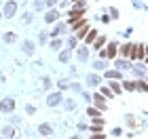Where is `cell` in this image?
Instances as JSON below:
<instances>
[{
  "mask_svg": "<svg viewBox=\"0 0 148 139\" xmlns=\"http://www.w3.org/2000/svg\"><path fill=\"white\" fill-rule=\"evenodd\" d=\"M144 53H146V55H148V44H146V46H144Z\"/></svg>",
  "mask_w": 148,
  "mask_h": 139,
  "instance_id": "obj_35",
  "label": "cell"
},
{
  "mask_svg": "<svg viewBox=\"0 0 148 139\" xmlns=\"http://www.w3.org/2000/svg\"><path fill=\"white\" fill-rule=\"evenodd\" d=\"M95 68H97V70H106L108 65H106V61H97V63H95Z\"/></svg>",
  "mask_w": 148,
  "mask_h": 139,
  "instance_id": "obj_28",
  "label": "cell"
},
{
  "mask_svg": "<svg viewBox=\"0 0 148 139\" xmlns=\"http://www.w3.org/2000/svg\"><path fill=\"white\" fill-rule=\"evenodd\" d=\"M57 87H59V89H68V87H70V84H68V82H66V80H64V82H62V80H59V82H57Z\"/></svg>",
  "mask_w": 148,
  "mask_h": 139,
  "instance_id": "obj_30",
  "label": "cell"
},
{
  "mask_svg": "<svg viewBox=\"0 0 148 139\" xmlns=\"http://www.w3.org/2000/svg\"><path fill=\"white\" fill-rule=\"evenodd\" d=\"M87 114H89V116L93 118V120H95V118H99V116H102V112H99L97 108H89V110H87Z\"/></svg>",
  "mask_w": 148,
  "mask_h": 139,
  "instance_id": "obj_14",
  "label": "cell"
},
{
  "mask_svg": "<svg viewBox=\"0 0 148 139\" xmlns=\"http://www.w3.org/2000/svg\"><path fill=\"white\" fill-rule=\"evenodd\" d=\"M106 49H108V51H104L106 57H114V55H116V49H119V46H116V42H110Z\"/></svg>",
  "mask_w": 148,
  "mask_h": 139,
  "instance_id": "obj_11",
  "label": "cell"
},
{
  "mask_svg": "<svg viewBox=\"0 0 148 139\" xmlns=\"http://www.w3.org/2000/svg\"><path fill=\"white\" fill-rule=\"evenodd\" d=\"M146 63H148V57H146Z\"/></svg>",
  "mask_w": 148,
  "mask_h": 139,
  "instance_id": "obj_37",
  "label": "cell"
},
{
  "mask_svg": "<svg viewBox=\"0 0 148 139\" xmlns=\"http://www.w3.org/2000/svg\"><path fill=\"white\" fill-rule=\"evenodd\" d=\"M0 17H2V13H0Z\"/></svg>",
  "mask_w": 148,
  "mask_h": 139,
  "instance_id": "obj_38",
  "label": "cell"
},
{
  "mask_svg": "<svg viewBox=\"0 0 148 139\" xmlns=\"http://www.w3.org/2000/svg\"><path fill=\"white\" fill-rule=\"evenodd\" d=\"M38 133L42 135V137H51V135H53L51 124H40V127H38Z\"/></svg>",
  "mask_w": 148,
  "mask_h": 139,
  "instance_id": "obj_7",
  "label": "cell"
},
{
  "mask_svg": "<svg viewBox=\"0 0 148 139\" xmlns=\"http://www.w3.org/2000/svg\"><path fill=\"white\" fill-rule=\"evenodd\" d=\"M59 101H62V93H53V95H49V99H47V103H49L51 108H55Z\"/></svg>",
  "mask_w": 148,
  "mask_h": 139,
  "instance_id": "obj_5",
  "label": "cell"
},
{
  "mask_svg": "<svg viewBox=\"0 0 148 139\" xmlns=\"http://www.w3.org/2000/svg\"><path fill=\"white\" fill-rule=\"evenodd\" d=\"M51 46H53V49H59V46H62V40H53Z\"/></svg>",
  "mask_w": 148,
  "mask_h": 139,
  "instance_id": "obj_32",
  "label": "cell"
},
{
  "mask_svg": "<svg viewBox=\"0 0 148 139\" xmlns=\"http://www.w3.org/2000/svg\"><path fill=\"white\" fill-rule=\"evenodd\" d=\"M127 68H131L127 61H123V59H121V61H116V70H127Z\"/></svg>",
  "mask_w": 148,
  "mask_h": 139,
  "instance_id": "obj_22",
  "label": "cell"
},
{
  "mask_svg": "<svg viewBox=\"0 0 148 139\" xmlns=\"http://www.w3.org/2000/svg\"><path fill=\"white\" fill-rule=\"evenodd\" d=\"M15 13H17V2H15V0H9V2L4 4V17L11 19Z\"/></svg>",
  "mask_w": 148,
  "mask_h": 139,
  "instance_id": "obj_2",
  "label": "cell"
},
{
  "mask_svg": "<svg viewBox=\"0 0 148 139\" xmlns=\"http://www.w3.org/2000/svg\"><path fill=\"white\" fill-rule=\"evenodd\" d=\"M110 91L114 93V95H119V93L123 91V87H121V84H116V82H110Z\"/></svg>",
  "mask_w": 148,
  "mask_h": 139,
  "instance_id": "obj_20",
  "label": "cell"
},
{
  "mask_svg": "<svg viewBox=\"0 0 148 139\" xmlns=\"http://www.w3.org/2000/svg\"><path fill=\"white\" fill-rule=\"evenodd\" d=\"M57 17H59V13H57V11H49V13L45 15V21H47V23H51V21H55Z\"/></svg>",
  "mask_w": 148,
  "mask_h": 139,
  "instance_id": "obj_12",
  "label": "cell"
},
{
  "mask_svg": "<svg viewBox=\"0 0 148 139\" xmlns=\"http://www.w3.org/2000/svg\"><path fill=\"white\" fill-rule=\"evenodd\" d=\"M104 44H106V38H104V36H99V38H95V40H93V49H95V51H99Z\"/></svg>",
  "mask_w": 148,
  "mask_h": 139,
  "instance_id": "obj_13",
  "label": "cell"
},
{
  "mask_svg": "<svg viewBox=\"0 0 148 139\" xmlns=\"http://www.w3.org/2000/svg\"><path fill=\"white\" fill-rule=\"evenodd\" d=\"M119 135H123V131H121V129H114V131H112V137H119Z\"/></svg>",
  "mask_w": 148,
  "mask_h": 139,
  "instance_id": "obj_34",
  "label": "cell"
},
{
  "mask_svg": "<svg viewBox=\"0 0 148 139\" xmlns=\"http://www.w3.org/2000/svg\"><path fill=\"white\" fill-rule=\"evenodd\" d=\"M59 59H62V61H68L70 59V51H64L62 55H59Z\"/></svg>",
  "mask_w": 148,
  "mask_h": 139,
  "instance_id": "obj_26",
  "label": "cell"
},
{
  "mask_svg": "<svg viewBox=\"0 0 148 139\" xmlns=\"http://www.w3.org/2000/svg\"><path fill=\"white\" fill-rule=\"evenodd\" d=\"M68 46H70V49H74V46H76V36H74V38H70V40H68Z\"/></svg>",
  "mask_w": 148,
  "mask_h": 139,
  "instance_id": "obj_29",
  "label": "cell"
},
{
  "mask_svg": "<svg viewBox=\"0 0 148 139\" xmlns=\"http://www.w3.org/2000/svg\"><path fill=\"white\" fill-rule=\"evenodd\" d=\"M72 2H80V4H83V2H85V0H72Z\"/></svg>",
  "mask_w": 148,
  "mask_h": 139,
  "instance_id": "obj_36",
  "label": "cell"
},
{
  "mask_svg": "<svg viewBox=\"0 0 148 139\" xmlns=\"http://www.w3.org/2000/svg\"><path fill=\"white\" fill-rule=\"evenodd\" d=\"M93 103H95V108H97L99 112H104V110H106V97L102 95V93L93 95Z\"/></svg>",
  "mask_w": 148,
  "mask_h": 139,
  "instance_id": "obj_3",
  "label": "cell"
},
{
  "mask_svg": "<svg viewBox=\"0 0 148 139\" xmlns=\"http://www.w3.org/2000/svg\"><path fill=\"white\" fill-rule=\"evenodd\" d=\"M106 78H121V70H106Z\"/></svg>",
  "mask_w": 148,
  "mask_h": 139,
  "instance_id": "obj_17",
  "label": "cell"
},
{
  "mask_svg": "<svg viewBox=\"0 0 148 139\" xmlns=\"http://www.w3.org/2000/svg\"><path fill=\"white\" fill-rule=\"evenodd\" d=\"M87 82H89L91 87H97V84L102 82V80H99V76H89V78H87Z\"/></svg>",
  "mask_w": 148,
  "mask_h": 139,
  "instance_id": "obj_19",
  "label": "cell"
},
{
  "mask_svg": "<svg viewBox=\"0 0 148 139\" xmlns=\"http://www.w3.org/2000/svg\"><path fill=\"white\" fill-rule=\"evenodd\" d=\"M123 91H136V82H129V80H123Z\"/></svg>",
  "mask_w": 148,
  "mask_h": 139,
  "instance_id": "obj_16",
  "label": "cell"
},
{
  "mask_svg": "<svg viewBox=\"0 0 148 139\" xmlns=\"http://www.w3.org/2000/svg\"><path fill=\"white\" fill-rule=\"evenodd\" d=\"M136 91H142V93H146V91H148V84H146L144 80H136Z\"/></svg>",
  "mask_w": 148,
  "mask_h": 139,
  "instance_id": "obj_15",
  "label": "cell"
},
{
  "mask_svg": "<svg viewBox=\"0 0 148 139\" xmlns=\"http://www.w3.org/2000/svg\"><path fill=\"white\" fill-rule=\"evenodd\" d=\"M80 17H85V9L80 6V9H74V11H70V19L74 21V19H80Z\"/></svg>",
  "mask_w": 148,
  "mask_h": 139,
  "instance_id": "obj_9",
  "label": "cell"
},
{
  "mask_svg": "<svg viewBox=\"0 0 148 139\" xmlns=\"http://www.w3.org/2000/svg\"><path fill=\"white\" fill-rule=\"evenodd\" d=\"M62 32H64V23H57V25H55V30H53V36H59Z\"/></svg>",
  "mask_w": 148,
  "mask_h": 139,
  "instance_id": "obj_24",
  "label": "cell"
},
{
  "mask_svg": "<svg viewBox=\"0 0 148 139\" xmlns=\"http://www.w3.org/2000/svg\"><path fill=\"white\" fill-rule=\"evenodd\" d=\"M15 38H17L15 34H4V40L6 42H15Z\"/></svg>",
  "mask_w": 148,
  "mask_h": 139,
  "instance_id": "obj_27",
  "label": "cell"
},
{
  "mask_svg": "<svg viewBox=\"0 0 148 139\" xmlns=\"http://www.w3.org/2000/svg\"><path fill=\"white\" fill-rule=\"evenodd\" d=\"M2 135L4 137H13V135H15V129H13V127H4L2 129Z\"/></svg>",
  "mask_w": 148,
  "mask_h": 139,
  "instance_id": "obj_21",
  "label": "cell"
},
{
  "mask_svg": "<svg viewBox=\"0 0 148 139\" xmlns=\"http://www.w3.org/2000/svg\"><path fill=\"white\" fill-rule=\"evenodd\" d=\"M0 110H2L4 114H9V112H13V110H15V99H11V97L2 99V101H0Z\"/></svg>",
  "mask_w": 148,
  "mask_h": 139,
  "instance_id": "obj_1",
  "label": "cell"
},
{
  "mask_svg": "<svg viewBox=\"0 0 148 139\" xmlns=\"http://www.w3.org/2000/svg\"><path fill=\"white\" fill-rule=\"evenodd\" d=\"M42 87H45V91L51 87V80H49V78H45V80H42Z\"/></svg>",
  "mask_w": 148,
  "mask_h": 139,
  "instance_id": "obj_31",
  "label": "cell"
},
{
  "mask_svg": "<svg viewBox=\"0 0 148 139\" xmlns=\"http://www.w3.org/2000/svg\"><path fill=\"white\" fill-rule=\"evenodd\" d=\"M119 49H121L119 53H121L123 57H133V44H131V42H125V44H121Z\"/></svg>",
  "mask_w": 148,
  "mask_h": 139,
  "instance_id": "obj_4",
  "label": "cell"
},
{
  "mask_svg": "<svg viewBox=\"0 0 148 139\" xmlns=\"http://www.w3.org/2000/svg\"><path fill=\"white\" fill-rule=\"evenodd\" d=\"M23 51L28 53V55H32V53H34V42H28V40H25V42H23Z\"/></svg>",
  "mask_w": 148,
  "mask_h": 139,
  "instance_id": "obj_18",
  "label": "cell"
},
{
  "mask_svg": "<svg viewBox=\"0 0 148 139\" xmlns=\"http://www.w3.org/2000/svg\"><path fill=\"white\" fill-rule=\"evenodd\" d=\"M78 59H80V61H85V59H87V49H80L78 51Z\"/></svg>",
  "mask_w": 148,
  "mask_h": 139,
  "instance_id": "obj_25",
  "label": "cell"
},
{
  "mask_svg": "<svg viewBox=\"0 0 148 139\" xmlns=\"http://www.w3.org/2000/svg\"><path fill=\"white\" fill-rule=\"evenodd\" d=\"M110 15H112V19H116L119 17V9H110Z\"/></svg>",
  "mask_w": 148,
  "mask_h": 139,
  "instance_id": "obj_33",
  "label": "cell"
},
{
  "mask_svg": "<svg viewBox=\"0 0 148 139\" xmlns=\"http://www.w3.org/2000/svg\"><path fill=\"white\" fill-rule=\"evenodd\" d=\"M91 28H89V23H85V25H80V28L76 30V38H78V40H83V38L87 36V32H89Z\"/></svg>",
  "mask_w": 148,
  "mask_h": 139,
  "instance_id": "obj_8",
  "label": "cell"
},
{
  "mask_svg": "<svg viewBox=\"0 0 148 139\" xmlns=\"http://www.w3.org/2000/svg\"><path fill=\"white\" fill-rule=\"evenodd\" d=\"M95 38H97V30H89V32H87V36L83 38V40H85L87 44H91L93 40H95Z\"/></svg>",
  "mask_w": 148,
  "mask_h": 139,
  "instance_id": "obj_10",
  "label": "cell"
},
{
  "mask_svg": "<svg viewBox=\"0 0 148 139\" xmlns=\"http://www.w3.org/2000/svg\"><path fill=\"white\" fill-rule=\"evenodd\" d=\"M102 95H104L106 99H112V95H114V93L110 91V87H108V89H106V87H104V89H102Z\"/></svg>",
  "mask_w": 148,
  "mask_h": 139,
  "instance_id": "obj_23",
  "label": "cell"
},
{
  "mask_svg": "<svg viewBox=\"0 0 148 139\" xmlns=\"http://www.w3.org/2000/svg\"><path fill=\"white\" fill-rule=\"evenodd\" d=\"M144 57V44H133V57L131 59H142Z\"/></svg>",
  "mask_w": 148,
  "mask_h": 139,
  "instance_id": "obj_6",
  "label": "cell"
}]
</instances>
